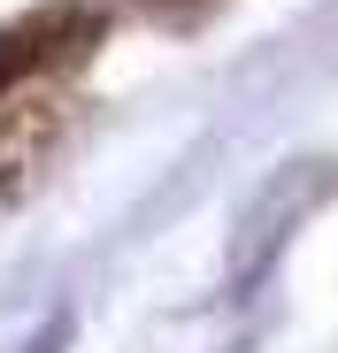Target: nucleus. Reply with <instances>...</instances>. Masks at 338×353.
Segmentation results:
<instances>
[{"label":"nucleus","instance_id":"1","mask_svg":"<svg viewBox=\"0 0 338 353\" xmlns=\"http://www.w3.org/2000/svg\"><path fill=\"white\" fill-rule=\"evenodd\" d=\"M92 46H100L92 8H54L0 31V208L31 192V176L70 139V100Z\"/></svg>","mask_w":338,"mask_h":353},{"label":"nucleus","instance_id":"2","mask_svg":"<svg viewBox=\"0 0 338 353\" xmlns=\"http://www.w3.org/2000/svg\"><path fill=\"white\" fill-rule=\"evenodd\" d=\"M154 16H200V8H215V0H146Z\"/></svg>","mask_w":338,"mask_h":353}]
</instances>
